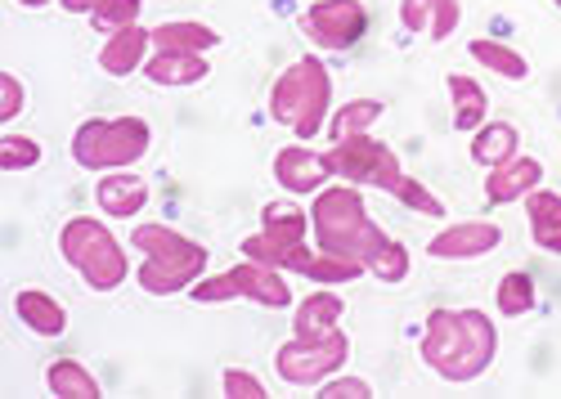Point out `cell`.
Masks as SVG:
<instances>
[{
  "instance_id": "7c38bea8",
  "label": "cell",
  "mask_w": 561,
  "mask_h": 399,
  "mask_svg": "<svg viewBox=\"0 0 561 399\" xmlns=\"http://www.w3.org/2000/svg\"><path fill=\"white\" fill-rule=\"evenodd\" d=\"M499 225H490V220H467V225H454L445 234L432 238V256L436 260H472V256H485L499 247Z\"/></svg>"
},
{
  "instance_id": "ffe728a7",
  "label": "cell",
  "mask_w": 561,
  "mask_h": 399,
  "mask_svg": "<svg viewBox=\"0 0 561 399\" xmlns=\"http://www.w3.org/2000/svg\"><path fill=\"white\" fill-rule=\"evenodd\" d=\"M216 32L211 27H203V23H162V27H153V46L158 50H175V55H203V50H211L216 46Z\"/></svg>"
},
{
  "instance_id": "7402d4cb",
  "label": "cell",
  "mask_w": 561,
  "mask_h": 399,
  "mask_svg": "<svg viewBox=\"0 0 561 399\" xmlns=\"http://www.w3.org/2000/svg\"><path fill=\"white\" fill-rule=\"evenodd\" d=\"M337 319H342V296H333V292H310V296L297 305V337H319V332L337 328Z\"/></svg>"
},
{
  "instance_id": "f546056e",
  "label": "cell",
  "mask_w": 561,
  "mask_h": 399,
  "mask_svg": "<svg viewBox=\"0 0 561 399\" xmlns=\"http://www.w3.org/2000/svg\"><path fill=\"white\" fill-rule=\"evenodd\" d=\"M368 270H373V274H378L382 283H400V279L409 274V251H404L400 243H391V238H387V243H382L378 251H373V260H368Z\"/></svg>"
},
{
  "instance_id": "603a6c76",
  "label": "cell",
  "mask_w": 561,
  "mask_h": 399,
  "mask_svg": "<svg viewBox=\"0 0 561 399\" xmlns=\"http://www.w3.org/2000/svg\"><path fill=\"white\" fill-rule=\"evenodd\" d=\"M45 382H50V395H59V399H100V382L90 377L77 360H55L50 373H45Z\"/></svg>"
},
{
  "instance_id": "5b68a950",
  "label": "cell",
  "mask_w": 561,
  "mask_h": 399,
  "mask_svg": "<svg viewBox=\"0 0 561 399\" xmlns=\"http://www.w3.org/2000/svg\"><path fill=\"white\" fill-rule=\"evenodd\" d=\"M329 99H333V77H329V68H323L314 55H306V59H297L284 77L274 81L270 113H274V121L293 126L301 140H314L319 126H323V117H329Z\"/></svg>"
},
{
  "instance_id": "ac0fdd59",
  "label": "cell",
  "mask_w": 561,
  "mask_h": 399,
  "mask_svg": "<svg viewBox=\"0 0 561 399\" xmlns=\"http://www.w3.org/2000/svg\"><path fill=\"white\" fill-rule=\"evenodd\" d=\"M14 309H19V319H23L32 332H41V337H59V332L68 328L64 305H59L55 296H45V292H19Z\"/></svg>"
},
{
  "instance_id": "6da1fadb",
  "label": "cell",
  "mask_w": 561,
  "mask_h": 399,
  "mask_svg": "<svg viewBox=\"0 0 561 399\" xmlns=\"http://www.w3.org/2000/svg\"><path fill=\"white\" fill-rule=\"evenodd\" d=\"M494 324L481 309H436L423 332V360L445 382H472L494 360Z\"/></svg>"
},
{
  "instance_id": "d6986e66",
  "label": "cell",
  "mask_w": 561,
  "mask_h": 399,
  "mask_svg": "<svg viewBox=\"0 0 561 399\" xmlns=\"http://www.w3.org/2000/svg\"><path fill=\"white\" fill-rule=\"evenodd\" d=\"M145 77L153 85H198L207 77V63L198 55H175V50H158L145 68Z\"/></svg>"
},
{
  "instance_id": "8d00e7d4",
  "label": "cell",
  "mask_w": 561,
  "mask_h": 399,
  "mask_svg": "<svg viewBox=\"0 0 561 399\" xmlns=\"http://www.w3.org/2000/svg\"><path fill=\"white\" fill-rule=\"evenodd\" d=\"M458 27V0H436V14H432V36H449Z\"/></svg>"
},
{
  "instance_id": "83f0119b",
  "label": "cell",
  "mask_w": 561,
  "mask_h": 399,
  "mask_svg": "<svg viewBox=\"0 0 561 399\" xmlns=\"http://www.w3.org/2000/svg\"><path fill=\"white\" fill-rule=\"evenodd\" d=\"M364 270H368V265H359V260L319 251V256L306 265V279H314V283H351V279H359Z\"/></svg>"
},
{
  "instance_id": "277c9868",
  "label": "cell",
  "mask_w": 561,
  "mask_h": 399,
  "mask_svg": "<svg viewBox=\"0 0 561 399\" xmlns=\"http://www.w3.org/2000/svg\"><path fill=\"white\" fill-rule=\"evenodd\" d=\"M139 251H145V265H139V287L149 296H171L180 287H194L198 274L207 270V251L190 238H180L167 225H139L130 238Z\"/></svg>"
},
{
  "instance_id": "9c48e42d",
  "label": "cell",
  "mask_w": 561,
  "mask_h": 399,
  "mask_svg": "<svg viewBox=\"0 0 561 399\" xmlns=\"http://www.w3.org/2000/svg\"><path fill=\"white\" fill-rule=\"evenodd\" d=\"M194 301H233V296H248L256 305H270V309H284L293 305V287L274 274V265H261V260H248L239 265V270H229V274H216V279H203L190 287Z\"/></svg>"
},
{
  "instance_id": "74e56055",
  "label": "cell",
  "mask_w": 561,
  "mask_h": 399,
  "mask_svg": "<svg viewBox=\"0 0 561 399\" xmlns=\"http://www.w3.org/2000/svg\"><path fill=\"white\" fill-rule=\"evenodd\" d=\"M100 5H104V0H64V10H68V14H85V10L95 14Z\"/></svg>"
},
{
  "instance_id": "4316f807",
  "label": "cell",
  "mask_w": 561,
  "mask_h": 399,
  "mask_svg": "<svg viewBox=\"0 0 561 399\" xmlns=\"http://www.w3.org/2000/svg\"><path fill=\"white\" fill-rule=\"evenodd\" d=\"M306 225H310V215H306L301 207H293V202H270V207H265V234H270V238L301 243Z\"/></svg>"
},
{
  "instance_id": "ba28073f",
  "label": "cell",
  "mask_w": 561,
  "mask_h": 399,
  "mask_svg": "<svg viewBox=\"0 0 561 399\" xmlns=\"http://www.w3.org/2000/svg\"><path fill=\"white\" fill-rule=\"evenodd\" d=\"M351 360V341L342 328H329L319 337H293L288 345H278L274 354V368L284 382L293 386H314L323 377H333L342 364Z\"/></svg>"
},
{
  "instance_id": "4fadbf2b",
  "label": "cell",
  "mask_w": 561,
  "mask_h": 399,
  "mask_svg": "<svg viewBox=\"0 0 561 399\" xmlns=\"http://www.w3.org/2000/svg\"><path fill=\"white\" fill-rule=\"evenodd\" d=\"M539 180H543V166L535 157H512V162L494 166L485 193H490V202H517V198L535 193Z\"/></svg>"
},
{
  "instance_id": "9a60e30c",
  "label": "cell",
  "mask_w": 561,
  "mask_h": 399,
  "mask_svg": "<svg viewBox=\"0 0 561 399\" xmlns=\"http://www.w3.org/2000/svg\"><path fill=\"white\" fill-rule=\"evenodd\" d=\"M95 198H100V207L108 211V215H135L139 207L149 202V180H139V175H126V171H113V175H104L100 180V189H95Z\"/></svg>"
},
{
  "instance_id": "cb8c5ba5",
  "label": "cell",
  "mask_w": 561,
  "mask_h": 399,
  "mask_svg": "<svg viewBox=\"0 0 561 399\" xmlns=\"http://www.w3.org/2000/svg\"><path fill=\"white\" fill-rule=\"evenodd\" d=\"M382 117V104L378 99H351L346 108H337L333 113V126H329V136H333V144H346V140H359V136H368V126Z\"/></svg>"
},
{
  "instance_id": "7a4b0ae2",
  "label": "cell",
  "mask_w": 561,
  "mask_h": 399,
  "mask_svg": "<svg viewBox=\"0 0 561 399\" xmlns=\"http://www.w3.org/2000/svg\"><path fill=\"white\" fill-rule=\"evenodd\" d=\"M329 162H333V171L342 175V180L378 185V189H387L391 198H400V202L413 207V211H423V215H445V202H436L423 185L409 180V175L400 171V162H396V153H391L387 144H378V140H368V136L346 140V144H337V149L329 153Z\"/></svg>"
},
{
  "instance_id": "484cf974",
  "label": "cell",
  "mask_w": 561,
  "mask_h": 399,
  "mask_svg": "<svg viewBox=\"0 0 561 399\" xmlns=\"http://www.w3.org/2000/svg\"><path fill=\"white\" fill-rule=\"evenodd\" d=\"M472 59H477L481 68H490V72L507 77V81H526V77H530L526 59H522L517 50H507V46H499V40H472Z\"/></svg>"
},
{
  "instance_id": "30bf717a",
  "label": "cell",
  "mask_w": 561,
  "mask_h": 399,
  "mask_svg": "<svg viewBox=\"0 0 561 399\" xmlns=\"http://www.w3.org/2000/svg\"><path fill=\"white\" fill-rule=\"evenodd\" d=\"M301 27H306V36L314 40V46L351 50L368 27V10L359 5V0H319V5L301 19Z\"/></svg>"
},
{
  "instance_id": "d6a6232c",
  "label": "cell",
  "mask_w": 561,
  "mask_h": 399,
  "mask_svg": "<svg viewBox=\"0 0 561 399\" xmlns=\"http://www.w3.org/2000/svg\"><path fill=\"white\" fill-rule=\"evenodd\" d=\"M225 395H229V399H265L270 390H265L261 377H252V373H243V368H225Z\"/></svg>"
},
{
  "instance_id": "f1b7e54d",
  "label": "cell",
  "mask_w": 561,
  "mask_h": 399,
  "mask_svg": "<svg viewBox=\"0 0 561 399\" xmlns=\"http://www.w3.org/2000/svg\"><path fill=\"white\" fill-rule=\"evenodd\" d=\"M499 309H503L507 319L530 315V309H535V283H530V274H507L499 283Z\"/></svg>"
},
{
  "instance_id": "3957f363",
  "label": "cell",
  "mask_w": 561,
  "mask_h": 399,
  "mask_svg": "<svg viewBox=\"0 0 561 399\" xmlns=\"http://www.w3.org/2000/svg\"><path fill=\"white\" fill-rule=\"evenodd\" d=\"M310 220H314V234H319V251H329V256H346V260L368 265L373 251L387 243V234L368 220L364 198L355 189H323Z\"/></svg>"
},
{
  "instance_id": "f35d334b",
  "label": "cell",
  "mask_w": 561,
  "mask_h": 399,
  "mask_svg": "<svg viewBox=\"0 0 561 399\" xmlns=\"http://www.w3.org/2000/svg\"><path fill=\"white\" fill-rule=\"evenodd\" d=\"M19 5H27V10H36V5H45V0H19Z\"/></svg>"
},
{
  "instance_id": "836d02e7",
  "label": "cell",
  "mask_w": 561,
  "mask_h": 399,
  "mask_svg": "<svg viewBox=\"0 0 561 399\" xmlns=\"http://www.w3.org/2000/svg\"><path fill=\"white\" fill-rule=\"evenodd\" d=\"M432 14H436V0H404V32H432Z\"/></svg>"
},
{
  "instance_id": "44dd1931",
  "label": "cell",
  "mask_w": 561,
  "mask_h": 399,
  "mask_svg": "<svg viewBox=\"0 0 561 399\" xmlns=\"http://www.w3.org/2000/svg\"><path fill=\"white\" fill-rule=\"evenodd\" d=\"M517 144H522L517 126H507V121H490V126H481V130H477L472 157H477L481 166H503V162L517 157Z\"/></svg>"
},
{
  "instance_id": "2e32d148",
  "label": "cell",
  "mask_w": 561,
  "mask_h": 399,
  "mask_svg": "<svg viewBox=\"0 0 561 399\" xmlns=\"http://www.w3.org/2000/svg\"><path fill=\"white\" fill-rule=\"evenodd\" d=\"M526 215H530V234L543 251H557L561 256V193H548V189H535L530 202H526Z\"/></svg>"
},
{
  "instance_id": "ab89813d",
  "label": "cell",
  "mask_w": 561,
  "mask_h": 399,
  "mask_svg": "<svg viewBox=\"0 0 561 399\" xmlns=\"http://www.w3.org/2000/svg\"><path fill=\"white\" fill-rule=\"evenodd\" d=\"M557 5H561V0H557Z\"/></svg>"
},
{
  "instance_id": "5bb4252c",
  "label": "cell",
  "mask_w": 561,
  "mask_h": 399,
  "mask_svg": "<svg viewBox=\"0 0 561 399\" xmlns=\"http://www.w3.org/2000/svg\"><path fill=\"white\" fill-rule=\"evenodd\" d=\"M149 40H153V32H145V27H122V32H113L108 40H104V50H100V68L108 72V77H126V72H135L139 68V59H145V50H149Z\"/></svg>"
},
{
  "instance_id": "4dcf8cb0",
  "label": "cell",
  "mask_w": 561,
  "mask_h": 399,
  "mask_svg": "<svg viewBox=\"0 0 561 399\" xmlns=\"http://www.w3.org/2000/svg\"><path fill=\"white\" fill-rule=\"evenodd\" d=\"M41 162V144H32L27 136H5L0 140V166L5 171H27Z\"/></svg>"
},
{
  "instance_id": "1f68e13d",
  "label": "cell",
  "mask_w": 561,
  "mask_h": 399,
  "mask_svg": "<svg viewBox=\"0 0 561 399\" xmlns=\"http://www.w3.org/2000/svg\"><path fill=\"white\" fill-rule=\"evenodd\" d=\"M90 19H95L100 32H122V27H130L139 19V0H104Z\"/></svg>"
},
{
  "instance_id": "e0dca14e",
  "label": "cell",
  "mask_w": 561,
  "mask_h": 399,
  "mask_svg": "<svg viewBox=\"0 0 561 399\" xmlns=\"http://www.w3.org/2000/svg\"><path fill=\"white\" fill-rule=\"evenodd\" d=\"M243 251H248V260L274 265V270H297V274H306V265L314 260L301 243H284V238H270V234H252L243 243Z\"/></svg>"
},
{
  "instance_id": "8992f818",
  "label": "cell",
  "mask_w": 561,
  "mask_h": 399,
  "mask_svg": "<svg viewBox=\"0 0 561 399\" xmlns=\"http://www.w3.org/2000/svg\"><path fill=\"white\" fill-rule=\"evenodd\" d=\"M59 247H64V260L72 265V270H81V279L95 292H113L130 274L126 251L117 247V238L100 225V220H90V215L68 220L64 234H59Z\"/></svg>"
},
{
  "instance_id": "e575fe53",
  "label": "cell",
  "mask_w": 561,
  "mask_h": 399,
  "mask_svg": "<svg viewBox=\"0 0 561 399\" xmlns=\"http://www.w3.org/2000/svg\"><path fill=\"white\" fill-rule=\"evenodd\" d=\"M19 113H23V81L5 72V77H0V117L10 121V117H19Z\"/></svg>"
},
{
  "instance_id": "8fae6325",
  "label": "cell",
  "mask_w": 561,
  "mask_h": 399,
  "mask_svg": "<svg viewBox=\"0 0 561 399\" xmlns=\"http://www.w3.org/2000/svg\"><path fill=\"white\" fill-rule=\"evenodd\" d=\"M333 175L329 153H310V149H284L274 157V180L288 193H314L323 180Z\"/></svg>"
},
{
  "instance_id": "52a82bcc",
  "label": "cell",
  "mask_w": 561,
  "mask_h": 399,
  "mask_svg": "<svg viewBox=\"0 0 561 399\" xmlns=\"http://www.w3.org/2000/svg\"><path fill=\"white\" fill-rule=\"evenodd\" d=\"M149 153V121L139 117H117V121H85L72 136V157L85 171H122Z\"/></svg>"
},
{
  "instance_id": "d590c367",
  "label": "cell",
  "mask_w": 561,
  "mask_h": 399,
  "mask_svg": "<svg viewBox=\"0 0 561 399\" xmlns=\"http://www.w3.org/2000/svg\"><path fill=\"white\" fill-rule=\"evenodd\" d=\"M368 395H373V386L359 377H333L323 386V399H368Z\"/></svg>"
},
{
  "instance_id": "d4e9b609",
  "label": "cell",
  "mask_w": 561,
  "mask_h": 399,
  "mask_svg": "<svg viewBox=\"0 0 561 399\" xmlns=\"http://www.w3.org/2000/svg\"><path fill=\"white\" fill-rule=\"evenodd\" d=\"M449 95H454V126L458 130H477L485 121V91L472 77H449Z\"/></svg>"
}]
</instances>
